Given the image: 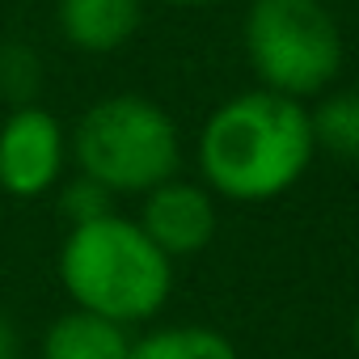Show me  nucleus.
Masks as SVG:
<instances>
[{
  "mask_svg": "<svg viewBox=\"0 0 359 359\" xmlns=\"http://www.w3.org/2000/svg\"><path fill=\"white\" fill-rule=\"evenodd\" d=\"M313 152L309 110L266 89L229 97L199 135L208 191L233 203H266L287 195L304 177Z\"/></svg>",
  "mask_w": 359,
  "mask_h": 359,
  "instance_id": "nucleus-1",
  "label": "nucleus"
},
{
  "mask_svg": "<svg viewBox=\"0 0 359 359\" xmlns=\"http://www.w3.org/2000/svg\"><path fill=\"white\" fill-rule=\"evenodd\" d=\"M60 283L81 313L114 325L152 321L173 296V262L127 216H102L68 229L60 245Z\"/></svg>",
  "mask_w": 359,
  "mask_h": 359,
  "instance_id": "nucleus-2",
  "label": "nucleus"
},
{
  "mask_svg": "<svg viewBox=\"0 0 359 359\" xmlns=\"http://www.w3.org/2000/svg\"><path fill=\"white\" fill-rule=\"evenodd\" d=\"M72 156L81 177L97 182L102 191L148 195L173 182L182 144L173 118L156 102L140 93H114L81 114L72 131Z\"/></svg>",
  "mask_w": 359,
  "mask_h": 359,
  "instance_id": "nucleus-3",
  "label": "nucleus"
},
{
  "mask_svg": "<svg viewBox=\"0 0 359 359\" xmlns=\"http://www.w3.org/2000/svg\"><path fill=\"white\" fill-rule=\"evenodd\" d=\"M245 55L266 93L300 102L330 89L342 72V34L321 0H254Z\"/></svg>",
  "mask_w": 359,
  "mask_h": 359,
  "instance_id": "nucleus-4",
  "label": "nucleus"
},
{
  "mask_svg": "<svg viewBox=\"0 0 359 359\" xmlns=\"http://www.w3.org/2000/svg\"><path fill=\"white\" fill-rule=\"evenodd\" d=\"M68 161V135L43 106H18L0 127V191L13 199H39L60 187Z\"/></svg>",
  "mask_w": 359,
  "mask_h": 359,
  "instance_id": "nucleus-5",
  "label": "nucleus"
},
{
  "mask_svg": "<svg viewBox=\"0 0 359 359\" xmlns=\"http://www.w3.org/2000/svg\"><path fill=\"white\" fill-rule=\"evenodd\" d=\"M144 237L169 258H195L212 245L216 237V199L212 191L195 187V182H165L156 191L144 195V208H140V220Z\"/></svg>",
  "mask_w": 359,
  "mask_h": 359,
  "instance_id": "nucleus-6",
  "label": "nucleus"
},
{
  "mask_svg": "<svg viewBox=\"0 0 359 359\" xmlns=\"http://www.w3.org/2000/svg\"><path fill=\"white\" fill-rule=\"evenodd\" d=\"M144 18V0H60L55 22L60 34L89 55H110L118 51Z\"/></svg>",
  "mask_w": 359,
  "mask_h": 359,
  "instance_id": "nucleus-7",
  "label": "nucleus"
},
{
  "mask_svg": "<svg viewBox=\"0 0 359 359\" xmlns=\"http://www.w3.org/2000/svg\"><path fill=\"white\" fill-rule=\"evenodd\" d=\"M131 334L106 317L68 309L60 313L43 342H39V359H131Z\"/></svg>",
  "mask_w": 359,
  "mask_h": 359,
  "instance_id": "nucleus-8",
  "label": "nucleus"
},
{
  "mask_svg": "<svg viewBox=\"0 0 359 359\" xmlns=\"http://www.w3.org/2000/svg\"><path fill=\"white\" fill-rule=\"evenodd\" d=\"M131 359H241V351L212 325H161L131 342Z\"/></svg>",
  "mask_w": 359,
  "mask_h": 359,
  "instance_id": "nucleus-9",
  "label": "nucleus"
},
{
  "mask_svg": "<svg viewBox=\"0 0 359 359\" xmlns=\"http://www.w3.org/2000/svg\"><path fill=\"white\" fill-rule=\"evenodd\" d=\"M309 127H313V148L338 161H359V93L355 89L321 97V106L309 114Z\"/></svg>",
  "mask_w": 359,
  "mask_h": 359,
  "instance_id": "nucleus-10",
  "label": "nucleus"
},
{
  "mask_svg": "<svg viewBox=\"0 0 359 359\" xmlns=\"http://www.w3.org/2000/svg\"><path fill=\"white\" fill-rule=\"evenodd\" d=\"M110 191H102L97 182H89V177H76V182H68L64 191H60V212H64V220L72 224V229H81V224H93V220H102V216H110Z\"/></svg>",
  "mask_w": 359,
  "mask_h": 359,
  "instance_id": "nucleus-11",
  "label": "nucleus"
},
{
  "mask_svg": "<svg viewBox=\"0 0 359 359\" xmlns=\"http://www.w3.org/2000/svg\"><path fill=\"white\" fill-rule=\"evenodd\" d=\"M39 81V68L26 60L22 47H5L0 51V93H9V97H26Z\"/></svg>",
  "mask_w": 359,
  "mask_h": 359,
  "instance_id": "nucleus-12",
  "label": "nucleus"
},
{
  "mask_svg": "<svg viewBox=\"0 0 359 359\" xmlns=\"http://www.w3.org/2000/svg\"><path fill=\"white\" fill-rule=\"evenodd\" d=\"M0 359H22V334L9 317H0Z\"/></svg>",
  "mask_w": 359,
  "mask_h": 359,
  "instance_id": "nucleus-13",
  "label": "nucleus"
},
{
  "mask_svg": "<svg viewBox=\"0 0 359 359\" xmlns=\"http://www.w3.org/2000/svg\"><path fill=\"white\" fill-rule=\"evenodd\" d=\"M351 342H355V355H359V309H355V317H351Z\"/></svg>",
  "mask_w": 359,
  "mask_h": 359,
  "instance_id": "nucleus-14",
  "label": "nucleus"
},
{
  "mask_svg": "<svg viewBox=\"0 0 359 359\" xmlns=\"http://www.w3.org/2000/svg\"><path fill=\"white\" fill-rule=\"evenodd\" d=\"M169 5H191L195 9V5H216V0H169Z\"/></svg>",
  "mask_w": 359,
  "mask_h": 359,
  "instance_id": "nucleus-15",
  "label": "nucleus"
}]
</instances>
